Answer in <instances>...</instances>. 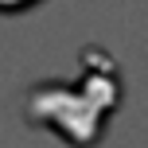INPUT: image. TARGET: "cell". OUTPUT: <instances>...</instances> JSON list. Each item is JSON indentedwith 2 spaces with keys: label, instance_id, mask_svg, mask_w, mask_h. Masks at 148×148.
Listing matches in <instances>:
<instances>
[{
  "label": "cell",
  "instance_id": "cell-1",
  "mask_svg": "<svg viewBox=\"0 0 148 148\" xmlns=\"http://www.w3.org/2000/svg\"><path fill=\"white\" fill-rule=\"evenodd\" d=\"M39 0H0V12L12 16V12H23V8H35Z\"/></svg>",
  "mask_w": 148,
  "mask_h": 148
}]
</instances>
